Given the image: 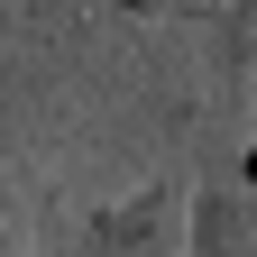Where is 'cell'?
I'll list each match as a JSON object with an SVG mask.
<instances>
[{"label": "cell", "mask_w": 257, "mask_h": 257, "mask_svg": "<svg viewBox=\"0 0 257 257\" xmlns=\"http://www.w3.org/2000/svg\"><path fill=\"white\" fill-rule=\"evenodd\" d=\"M211 74H220V101L248 92V74H257V0H211Z\"/></svg>", "instance_id": "cell-3"}, {"label": "cell", "mask_w": 257, "mask_h": 257, "mask_svg": "<svg viewBox=\"0 0 257 257\" xmlns=\"http://www.w3.org/2000/svg\"><path fill=\"white\" fill-rule=\"evenodd\" d=\"M128 10H147V19H156V10H166V0H128Z\"/></svg>", "instance_id": "cell-4"}, {"label": "cell", "mask_w": 257, "mask_h": 257, "mask_svg": "<svg viewBox=\"0 0 257 257\" xmlns=\"http://www.w3.org/2000/svg\"><path fill=\"white\" fill-rule=\"evenodd\" d=\"M184 257H257V156L184 184Z\"/></svg>", "instance_id": "cell-2"}, {"label": "cell", "mask_w": 257, "mask_h": 257, "mask_svg": "<svg viewBox=\"0 0 257 257\" xmlns=\"http://www.w3.org/2000/svg\"><path fill=\"white\" fill-rule=\"evenodd\" d=\"M64 257H184V175H156L119 202H92Z\"/></svg>", "instance_id": "cell-1"}]
</instances>
